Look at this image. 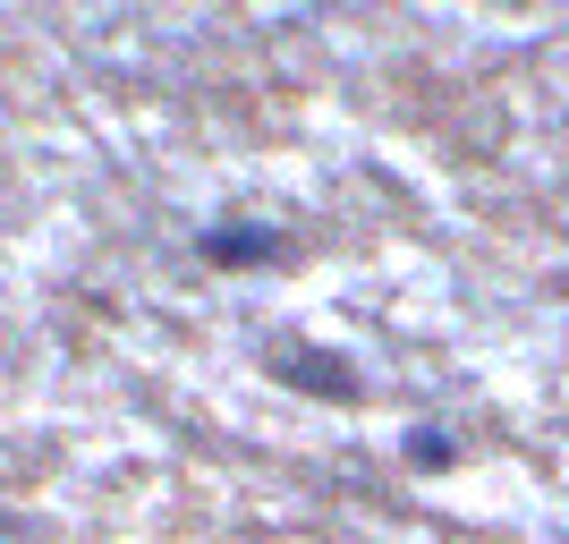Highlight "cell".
I'll return each instance as SVG.
<instances>
[{
    "label": "cell",
    "mask_w": 569,
    "mask_h": 544,
    "mask_svg": "<svg viewBox=\"0 0 569 544\" xmlns=\"http://www.w3.org/2000/svg\"><path fill=\"white\" fill-rule=\"evenodd\" d=\"M408 459H417V468H451V459H459V443H451V434H433V426H417V434H408Z\"/></svg>",
    "instance_id": "obj_3"
},
{
    "label": "cell",
    "mask_w": 569,
    "mask_h": 544,
    "mask_svg": "<svg viewBox=\"0 0 569 544\" xmlns=\"http://www.w3.org/2000/svg\"><path fill=\"white\" fill-rule=\"evenodd\" d=\"M196 256L213 273H256V264L289 256V230H272V221H213V230H196Z\"/></svg>",
    "instance_id": "obj_1"
},
{
    "label": "cell",
    "mask_w": 569,
    "mask_h": 544,
    "mask_svg": "<svg viewBox=\"0 0 569 544\" xmlns=\"http://www.w3.org/2000/svg\"><path fill=\"white\" fill-rule=\"evenodd\" d=\"M289 349H298V357H272L289 383H307V392H332V400H349V392H357L349 366H332V357H307V340H289Z\"/></svg>",
    "instance_id": "obj_2"
}]
</instances>
